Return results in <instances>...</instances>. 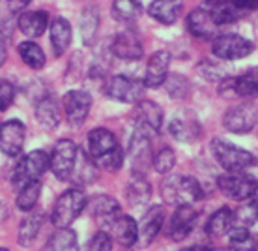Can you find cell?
Listing matches in <instances>:
<instances>
[{
    "label": "cell",
    "instance_id": "7bdbcfd3",
    "mask_svg": "<svg viewBox=\"0 0 258 251\" xmlns=\"http://www.w3.org/2000/svg\"><path fill=\"white\" fill-rule=\"evenodd\" d=\"M6 57H8L6 38L0 34V68H2V66H4V62H6Z\"/></svg>",
    "mask_w": 258,
    "mask_h": 251
},
{
    "label": "cell",
    "instance_id": "4fadbf2b",
    "mask_svg": "<svg viewBox=\"0 0 258 251\" xmlns=\"http://www.w3.org/2000/svg\"><path fill=\"white\" fill-rule=\"evenodd\" d=\"M168 131H170V135L174 137L176 141L187 142V144L200 141V137H202L200 120L197 118L193 111L189 109L178 111V113L172 115L170 122H168Z\"/></svg>",
    "mask_w": 258,
    "mask_h": 251
},
{
    "label": "cell",
    "instance_id": "5b68a950",
    "mask_svg": "<svg viewBox=\"0 0 258 251\" xmlns=\"http://www.w3.org/2000/svg\"><path fill=\"white\" fill-rule=\"evenodd\" d=\"M212 154L225 171H239V173H247L256 160V156L251 154L249 150L239 148V146L223 141V139H213L212 141Z\"/></svg>",
    "mask_w": 258,
    "mask_h": 251
},
{
    "label": "cell",
    "instance_id": "4dcf8cb0",
    "mask_svg": "<svg viewBox=\"0 0 258 251\" xmlns=\"http://www.w3.org/2000/svg\"><path fill=\"white\" fill-rule=\"evenodd\" d=\"M45 223V214L43 212H32L28 214L19 227V244L30 245L38 236L41 225Z\"/></svg>",
    "mask_w": 258,
    "mask_h": 251
},
{
    "label": "cell",
    "instance_id": "ab89813d",
    "mask_svg": "<svg viewBox=\"0 0 258 251\" xmlns=\"http://www.w3.org/2000/svg\"><path fill=\"white\" fill-rule=\"evenodd\" d=\"M197 71H199L202 77L206 79V81H221V79L226 77V71L221 68L219 64H215V62H210V60H202L199 64V68H197Z\"/></svg>",
    "mask_w": 258,
    "mask_h": 251
},
{
    "label": "cell",
    "instance_id": "f35d334b",
    "mask_svg": "<svg viewBox=\"0 0 258 251\" xmlns=\"http://www.w3.org/2000/svg\"><path fill=\"white\" fill-rule=\"evenodd\" d=\"M154 169L157 171L159 174H168L172 169H174L176 165V156H174V150L168 148V146H165V148H161L157 154L154 156Z\"/></svg>",
    "mask_w": 258,
    "mask_h": 251
},
{
    "label": "cell",
    "instance_id": "f6af8a7d",
    "mask_svg": "<svg viewBox=\"0 0 258 251\" xmlns=\"http://www.w3.org/2000/svg\"><path fill=\"white\" fill-rule=\"evenodd\" d=\"M187 249H212L210 245H193V247H187Z\"/></svg>",
    "mask_w": 258,
    "mask_h": 251
},
{
    "label": "cell",
    "instance_id": "83f0119b",
    "mask_svg": "<svg viewBox=\"0 0 258 251\" xmlns=\"http://www.w3.org/2000/svg\"><path fill=\"white\" fill-rule=\"evenodd\" d=\"M150 197H152V187L144 176H133V180L129 182L125 187V199L129 206L133 208H144L148 205Z\"/></svg>",
    "mask_w": 258,
    "mask_h": 251
},
{
    "label": "cell",
    "instance_id": "1f68e13d",
    "mask_svg": "<svg viewBox=\"0 0 258 251\" xmlns=\"http://www.w3.org/2000/svg\"><path fill=\"white\" fill-rule=\"evenodd\" d=\"M96 173H97V165L92 161L90 156L79 150L77 163H75V169H73L71 178L77 182L79 186H86V184H90V182L96 180Z\"/></svg>",
    "mask_w": 258,
    "mask_h": 251
},
{
    "label": "cell",
    "instance_id": "f1b7e54d",
    "mask_svg": "<svg viewBox=\"0 0 258 251\" xmlns=\"http://www.w3.org/2000/svg\"><path fill=\"white\" fill-rule=\"evenodd\" d=\"M232 218H234V210H230L228 206H223L219 210L210 216L206 223V232L213 238H219V236H225L230 225H232Z\"/></svg>",
    "mask_w": 258,
    "mask_h": 251
},
{
    "label": "cell",
    "instance_id": "60d3db41",
    "mask_svg": "<svg viewBox=\"0 0 258 251\" xmlns=\"http://www.w3.org/2000/svg\"><path fill=\"white\" fill-rule=\"evenodd\" d=\"M15 99V88L6 79H0V113L10 109V105Z\"/></svg>",
    "mask_w": 258,
    "mask_h": 251
},
{
    "label": "cell",
    "instance_id": "30bf717a",
    "mask_svg": "<svg viewBox=\"0 0 258 251\" xmlns=\"http://www.w3.org/2000/svg\"><path fill=\"white\" fill-rule=\"evenodd\" d=\"M77 156L79 150L75 142L70 139H60L49 156V169L58 180H71V174H73V169L77 163Z\"/></svg>",
    "mask_w": 258,
    "mask_h": 251
},
{
    "label": "cell",
    "instance_id": "d4e9b609",
    "mask_svg": "<svg viewBox=\"0 0 258 251\" xmlns=\"http://www.w3.org/2000/svg\"><path fill=\"white\" fill-rule=\"evenodd\" d=\"M163 109L155 102L150 99H141L137 103V124L148 128L152 133H159L163 126Z\"/></svg>",
    "mask_w": 258,
    "mask_h": 251
},
{
    "label": "cell",
    "instance_id": "9c48e42d",
    "mask_svg": "<svg viewBox=\"0 0 258 251\" xmlns=\"http://www.w3.org/2000/svg\"><path fill=\"white\" fill-rule=\"evenodd\" d=\"M258 124V105L252 102H243L234 105L223 116V126L230 133L243 135L256 128Z\"/></svg>",
    "mask_w": 258,
    "mask_h": 251
},
{
    "label": "cell",
    "instance_id": "cb8c5ba5",
    "mask_svg": "<svg viewBox=\"0 0 258 251\" xmlns=\"http://www.w3.org/2000/svg\"><path fill=\"white\" fill-rule=\"evenodd\" d=\"M51 25L49 21V13L45 10H34V12H25L17 21L19 30L28 38H39L43 36L47 28Z\"/></svg>",
    "mask_w": 258,
    "mask_h": 251
},
{
    "label": "cell",
    "instance_id": "603a6c76",
    "mask_svg": "<svg viewBox=\"0 0 258 251\" xmlns=\"http://www.w3.org/2000/svg\"><path fill=\"white\" fill-rule=\"evenodd\" d=\"M109 231H112V236L118 244L123 247H133L139 240V223L131 216H118L109 225Z\"/></svg>",
    "mask_w": 258,
    "mask_h": 251
},
{
    "label": "cell",
    "instance_id": "ba28073f",
    "mask_svg": "<svg viewBox=\"0 0 258 251\" xmlns=\"http://www.w3.org/2000/svg\"><path fill=\"white\" fill-rule=\"evenodd\" d=\"M252 51L254 43L239 34H221L212 39V53L219 60H241Z\"/></svg>",
    "mask_w": 258,
    "mask_h": 251
},
{
    "label": "cell",
    "instance_id": "ac0fdd59",
    "mask_svg": "<svg viewBox=\"0 0 258 251\" xmlns=\"http://www.w3.org/2000/svg\"><path fill=\"white\" fill-rule=\"evenodd\" d=\"M110 53L122 60H139L144 55L142 43L133 30H123L110 41Z\"/></svg>",
    "mask_w": 258,
    "mask_h": 251
},
{
    "label": "cell",
    "instance_id": "74e56055",
    "mask_svg": "<svg viewBox=\"0 0 258 251\" xmlns=\"http://www.w3.org/2000/svg\"><path fill=\"white\" fill-rule=\"evenodd\" d=\"M165 88H167L168 96L174 97V99H181L189 94V81L183 75H178V73H172L168 75L167 81H165Z\"/></svg>",
    "mask_w": 258,
    "mask_h": 251
},
{
    "label": "cell",
    "instance_id": "2e32d148",
    "mask_svg": "<svg viewBox=\"0 0 258 251\" xmlns=\"http://www.w3.org/2000/svg\"><path fill=\"white\" fill-rule=\"evenodd\" d=\"M26 128L21 120H8L0 126V152L8 158H15L23 152Z\"/></svg>",
    "mask_w": 258,
    "mask_h": 251
},
{
    "label": "cell",
    "instance_id": "bcb514c9",
    "mask_svg": "<svg viewBox=\"0 0 258 251\" xmlns=\"http://www.w3.org/2000/svg\"><path fill=\"white\" fill-rule=\"evenodd\" d=\"M251 200H252V203H254V205L258 206V189H256V193H254V195H252V197H251Z\"/></svg>",
    "mask_w": 258,
    "mask_h": 251
},
{
    "label": "cell",
    "instance_id": "9a60e30c",
    "mask_svg": "<svg viewBox=\"0 0 258 251\" xmlns=\"http://www.w3.org/2000/svg\"><path fill=\"white\" fill-rule=\"evenodd\" d=\"M62 109H64L66 120L71 126H81L88 118L92 109V96L84 90H70L62 97Z\"/></svg>",
    "mask_w": 258,
    "mask_h": 251
},
{
    "label": "cell",
    "instance_id": "e0dca14e",
    "mask_svg": "<svg viewBox=\"0 0 258 251\" xmlns=\"http://www.w3.org/2000/svg\"><path fill=\"white\" fill-rule=\"evenodd\" d=\"M187 30L195 38L200 39H213L217 36L219 25L213 19L210 8H197L187 15Z\"/></svg>",
    "mask_w": 258,
    "mask_h": 251
},
{
    "label": "cell",
    "instance_id": "b9f144b4",
    "mask_svg": "<svg viewBox=\"0 0 258 251\" xmlns=\"http://www.w3.org/2000/svg\"><path fill=\"white\" fill-rule=\"evenodd\" d=\"M88 249L96 251H109L112 249V236L107 231H97L88 242Z\"/></svg>",
    "mask_w": 258,
    "mask_h": 251
},
{
    "label": "cell",
    "instance_id": "7402d4cb",
    "mask_svg": "<svg viewBox=\"0 0 258 251\" xmlns=\"http://www.w3.org/2000/svg\"><path fill=\"white\" fill-rule=\"evenodd\" d=\"M183 10V0H154L148 6V15L161 25H174Z\"/></svg>",
    "mask_w": 258,
    "mask_h": 251
},
{
    "label": "cell",
    "instance_id": "8992f818",
    "mask_svg": "<svg viewBox=\"0 0 258 251\" xmlns=\"http://www.w3.org/2000/svg\"><path fill=\"white\" fill-rule=\"evenodd\" d=\"M47 169H49V156L43 150H32L26 156H23L19 163L15 165L12 174V186L15 189H21L30 182L39 180Z\"/></svg>",
    "mask_w": 258,
    "mask_h": 251
},
{
    "label": "cell",
    "instance_id": "d6a6232c",
    "mask_svg": "<svg viewBox=\"0 0 258 251\" xmlns=\"http://www.w3.org/2000/svg\"><path fill=\"white\" fill-rule=\"evenodd\" d=\"M99 28V12L96 6H86L81 13V36L84 45H92Z\"/></svg>",
    "mask_w": 258,
    "mask_h": 251
},
{
    "label": "cell",
    "instance_id": "f546056e",
    "mask_svg": "<svg viewBox=\"0 0 258 251\" xmlns=\"http://www.w3.org/2000/svg\"><path fill=\"white\" fill-rule=\"evenodd\" d=\"M208 6H210L213 19H215V23L219 26L228 25V23H236L243 15H247V12H243L236 2H221V4H208Z\"/></svg>",
    "mask_w": 258,
    "mask_h": 251
},
{
    "label": "cell",
    "instance_id": "484cf974",
    "mask_svg": "<svg viewBox=\"0 0 258 251\" xmlns=\"http://www.w3.org/2000/svg\"><path fill=\"white\" fill-rule=\"evenodd\" d=\"M36 118L41 126H45L49 129H54L60 124L62 115H60L58 102L51 94H45L36 102Z\"/></svg>",
    "mask_w": 258,
    "mask_h": 251
},
{
    "label": "cell",
    "instance_id": "6da1fadb",
    "mask_svg": "<svg viewBox=\"0 0 258 251\" xmlns=\"http://www.w3.org/2000/svg\"><path fill=\"white\" fill-rule=\"evenodd\" d=\"M86 142H88V156L97 165V169L114 173L123 165V160H125L123 148L116 141L114 133L107 128L92 129L86 137Z\"/></svg>",
    "mask_w": 258,
    "mask_h": 251
},
{
    "label": "cell",
    "instance_id": "d590c367",
    "mask_svg": "<svg viewBox=\"0 0 258 251\" xmlns=\"http://www.w3.org/2000/svg\"><path fill=\"white\" fill-rule=\"evenodd\" d=\"M79 240L75 231H71L70 227H58V231L47 240L45 249H77Z\"/></svg>",
    "mask_w": 258,
    "mask_h": 251
},
{
    "label": "cell",
    "instance_id": "8d00e7d4",
    "mask_svg": "<svg viewBox=\"0 0 258 251\" xmlns=\"http://www.w3.org/2000/svg\"><path fill=\"white\" fill-rule=\"evenodd\" d=\"M142 12V2L141 0H114L112 2V15L118 21L129 23L135 21Z\"/></svg>",
    "mask_w": 258,
    "mask_h": 251
},
{
    "label": "cell",
    "instance_id": "7a4b0ae2",
    "mask_svg": "<svg viewBox=\"0 0 258 251\" xmlns=\"http://www.w3.org/2000/svg\"><path fill=\"white\" fill-rule=\"evenodd\" d=\"M161 197L167 205H193L197 200H202L204 189L200 182L193 176H168L161 184Z\"/></svg>",
    "mask_w": 258,
    "mask_h": 251
},
{
    "label": "cell",
    "instance_id": "4316f807",
    "mask_svg": "<svg viewBox=\"0 0 258 251\" xmlns=\"http://www.w3.org/2000/svg\"><path fill=\"white\" fill-rule=\"evenodd\" d=\"M51 32V45L56 57H62L71 45V25L64 17H54L49 25Z\"/></svg>",
    "mask_w": 258,
    "mask_h": 251
},
{
    "label": "cell",
    "instance_id": "52a82bcc",
    "mask_svg": "<svg viewBox=\"0 0 258 251\" xmlns=\"http://www.w3.org/2000/svg\"><path fill=\"white\" fill-rule=\"evenodd\" d=\"M217 187L225 197L232 200H249L256 193L258 180L251 174L239 173V171H226L217 178Z\"/></svg>",
    "mask_w": 258,
    "mask_h": 251
},
{
    "label": "cell",
    "instance_id": "836d02e7",
    "mask_svg": "<svg viewBox=\"0 0 258 251\" xmlns=\"http://www.w3.org/2000/svg\"><path fill=\"white\" fill-rule=\"evenodd\" d=\"M17 53H19L21 60L28 68H32V70H41L45 66V53L34 41H23V43H19L17 45Z\"/></svg>",
    "mask_w": 258,
    "mask_h": 251
},
{
    "label": "cell",
    "instance_id": "277c9868",
    "mask_svg": "<svg viewBox=\"0 0 258 251\" xmlns=\"http://www.w3.org/2000/svg\"><path fill=\"white\" fill-rule=\"evenodd\" d=\"M86 203H88V199H86L83 189L71 187V189L64 191L56 199L54 208H52V214H51L52 225L56 227V229L58 227H70L83 214V210L86 208Z\"/></svg>",
    "mask_w": 258,
    "mask_h": 251
},
{
    "label": "cell",
    "instance_id": "7c38bea8",
    "mask_svg": "<svg viewBox=\"0 0 258 251\" xmlns=\"http://www.w3.org/2000/svg\"><path fill=\"white\" fill-rule=\"evenodd\" d=\"M219 94L223 97H254L258 96V68H249L238 77H228L219 81Z\"/></svg>",
    "mask_w": 258,
    "mask_h": 251
},
{
    "label": "cell",
    "instance_id": "ffe728a7",
    "mask_svg": "<svg viewBox=\"0 0 258 251\" xmlns=\"http://www.w3.org/2000/svg\"><path fill=\"white\" fill-rule=\"evenodd\" d=\"M168 66H170V53L161 49L155 51L148 60L146 73H144V84L146 88H159L165 84L168 77Z\"/></svg>",
    "mask_w": 258,
    "mask_h": 251
},
{
    "label": "cell",
    "instance_id": "d6986e66",
    "mask_svg": "<svg viewBox=\"0 0 258 251\" xmlns=\"http://www.w3.org/2000/svg\"><path fill=\"white\" fill-rule=\"evenodd\" d=\"M86 206L90 210L92 218L105 229H109L110 223L120 216V203L109 195H96L94 199L86 203Z\"/></svg>",
    "mask_w": 258,
    "mask_h": 251
},
{
    "label": "cell",
    "instance_id": "44dd1931",
    "mask_svg": "<svg viewBox=\"0 0 258 251\" xmlns=\"http://www.w3.org/2000/svg\"><path fill=\"white\" fill-rule=\"evenodd\" d=\"M163 223H165V208L161 205L152 206L139 223V238H142L144 244H152L163 229Z\"/></svg>",
    "mask_w": 258,
    "mask_h": 251
},
{
    "label": "cell",
    "instance_id": "ee69618b",
    "mask_svg": "<svg viewBox=\"0 0 258 251\" xmlns=\"http://www.w3.org/2000/svg\"><path fill=\"white\" fill-rule=\"evenodd\" d=\"M8 4H10V8L12 10H23V8L30 2V0H6Z\"/></svg>",
    "mask_w": 258,
    "mask_h": 251
},
{
    "label": "cell",
    "instance_id": "3957f363",
    "mask_svg": "<svg viewBox=\"0 0 258 251\" xmlns=\"http://www.w3.org/2000/svg\"><path fill=\"white\" fill-rule=\"evenodd\" d=\"M150 131L141 124L135 126V131L129 141L127 156L131 161V171L133 176H146V171L154 163V150H152V141H150Z\"/></svg>",
    "mask_w": 258,
    "mask_h": 251
},
{
    "label": "cell",
    "instance_id": "5bb4252c",
    "mask_svg": "<svg viewBox=\"0 0 258 251\" xmlns=\"http://www.w3.org/2000/svg\"><path fill=\"white\" fill-rule=\"evenodd\" d=\"M197 221H199V212L195 210L193 205H178L168 221L167 236L174 242H181L191 234Z\"/></svg>",
    "mask_w": 258,
    "mask_h": 251
},
{
    "label": "cell",
    "instance_id": "8fae6325",
    "mask_svg": "<svg viewBox=\"0 0 258 251\" xmlns=\"http://www.w3.org/2000/svg\"><path fill=\"white\" fill-rule=\"evenodd\" d=\"M144 81L127 75H114L105 84V94L120 103H139L144 96Z\"/></svg>",
    "mask_w": 258,
    "mask_h": 251
},
{
    "label": "cell",
    "instance_id": "e575fe53",
    "mask_svg": "<svg viewBox=\"0 0 258 251\" xmlns=\"http://www.w3.org/2000/svg\"><path fill=\"white\" fill-rule=\"evenodd\" d=\"M39 195H41V182L39 180H34L30 184H26L19 189V193H17V200H15V205L19 210L23 212H32L36 205H38L39 200Z\"/></svg>",
    "mask_w": 258,
    "mask_h": 251
}]
</instances>
